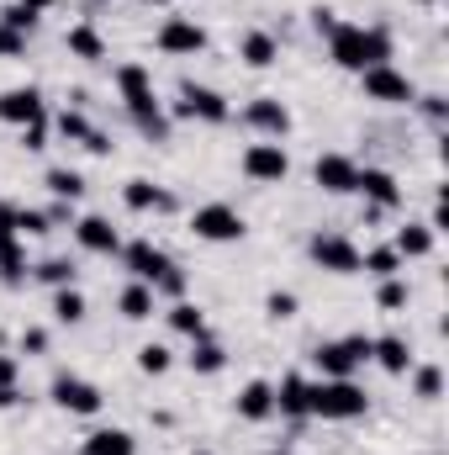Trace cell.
<instances>
[{
    "instance_id": "obj_1",
    "label": "cell",
    "mask_w": 449,
    "mask_h": 455,
    "mask_svg": "<svg viewBox=\"0 0 449 455\" xmlns=\"http://www.w3.org/2000/svg\"><path fill=\"white\" fill-rule=\"evenodd\" d=\"M116 91H122V107L132 116V127H138L148 143H169V112L159 107L154 75H148L143 64H116Z\"/></svg>"
},
{
    "instance_id": "obj_2",
    "label": "cell",
    "mask_w": 449,
    "mask_h": 455,
    "mask_svg": "<svg viewBox=\"0 0 449 455\" xmlns=\"http://www.w3.org/2000/svg\"><path fill=\"white\" fill-rule=\"evenodd\" d=\"M328 59L349 75H365L375 64H391V32L386 27H359V21H338L328 32Z\"/></svg>"
},
{
    "instance_id": "obj_3",
    "label": "cell",
    "mask_w": 449,
    "mask_h": 455,
    "mask_svg": "<svg viewBox=\"0 0 449 455\" xmlns=\"http://www.w3.org/2000/svg\"><path fill=\"white\" fill-rule=\"evenodd\" d=\"M122 265H127V275L132 281H143V286H154V297H185V270L159 249V243H148V238H132V243H122Z\"/></svg>"
},
{
    "instance_id": "obj_4",
    "label": "cell",
    "mask_w": 449,
    "mask_h": 455,
    "mask_svg": "<svg viewBox=\"0 0 449 455\" xmlns=\"http://www.w3.org/2000/svg\"><path fill=\"white\" fill-rule=\"evenodd\" d=\"M370 413V397L365 387H354V376H323L307 387V419H328V424H349V419H365Z\"/></svg>"
},
{
    "instance_id": "obj_5",
    "label": "cell",
    "mask_w": 449,
    "mask_h": 455,
    "mask_svg": "<svg viewBox=\"0 0 449 455\" xmlns=\"http://www.w3.org/2000/svg\"><path fill=\"white\" fill-rule=\"evenodd\" d=\"M169 116H185V122H207V127H223L227 116H232V107H227L223 91L185 80V85H180V101L169 107Z\"/></svg>"
},
{
    "instance_id": "obj_6",
    "label": "cell",
    "mask_w": 449,
    "mask_h": 455,
    "mask_svg": "<svg viewBox=\"0 0 449 455\" xmlns=\"http://www.w3.org/2000/svg\"><path fill=\"white\" fill-rule=\"evenodd\" d=\"M370 360V334H349V339H323L312 349V365L323 376H354Z\"/></svg>"
},
{
    "instance_id": "obj_7",
    "label": "cell",
    "mask_w": 449,
    "mask_h": 455,
    "mask_svg": "<svg viewBox=\"0 0 449 455\" xmlns=\"http://www.w3.org/2000/svg\"><path fill=\"white\" fill-rule=\"evenodd\" d=\"M191 233H196L201 243H238V238L248 233V223H243L238 207H227V202H207V207H196Z\"/></svg>"
},
{
    "instance_id": "obj_8",
    "label": "cell",
    "mask_w": 449,
    "mask_h": 455,
    "mask_svg": "<svg viewBox=\"0 0 449 455\" xmlns=\"http://www.w3.org/2000/svg\"><path fill=\"white\" fill-rule=\"evenodd\" d=\"M359 91H365L370 101H381V107H413V101H418V85H413L402 69H391V64L365 69V75H359Z\"/></svg>"
},
{
    "instance_id": "obj_9",
    "label": "cell",
    "mask_w": 449,
    "mask_h": 455,
    "mask_svg": "<svg viewBox=\"0 0 449 455\" xmlns=\"http://www.w3.org/2000/svg\"><path fill=\"white\" fill-rule=\"evenodd\" d=\"M243 175H248L254 186H280V180L291 175V154H286L275 138L248 143V148H243Z\"/></svg>"
},
{
    "instance_id": "obj_10",
    "label": "cell",
    "mask_w": 449,
    "mask_h": 455,
    "mask_svg": "<svg viewBox=\"0 0 449 455\" xmlns=\"http://www.w3.org/2000/svg\"><path fill=\"white\" fill-rule=\"evenodd\" d=\"M48 397L64 408V413H80V419H96L101 413V387L96 381H85V376H75V371H64V376H53V387H48Z\"/></svg>"
},
{
    "instance_id": "obj_11",
    "label": "cell",
    "mask_w": 449,
    "mask_h": 455,
    "mask_svg": "<svg viewBox=\"0 0 449 455\" xmlns=\"http://www.w3.org/2000/svg\"><path fill=\"white\" fill-rule=\"evenodd\" d=\"M307 254H312V265L328 270V275H359V249H354L343 233H312V238H307Z\"/></svg>"
},
{
    "instance_id": "obj_12",
    "label": "cell",
    "mask_w": 449,
    "mask_h": 455,
    "mask_svg": "<svg viewBox=\"0 0 449 455\" xmlns=\"http://www.w3.org/2000/svg\"><path fill=\"white\" fill-rule=\"evenodd\" d=\"M154 43H159V53H169V59H196V53L207 48V27L191 21V16H169Z\"/></svg>"
},
{
    "instance_id": "obj_13",
    "label": "cell",
    "mask_w": 449,
    "mask_h": 455,
    "mask_svg": "<svg viewBox=\"0 0 449 455\" xmlns=\"http://www.w3.org/2000/svg\"><path fill=\"white\" fill-rule=\"evenodd\" d=\"M354 191L365 196L370 218H381V212H397V207H402V186H397V175H391V170H359V175H354Z\"/></svg>"
},
{
    "instance_id": "obj_14",
    "label": "cell",
    "mask_w": 449,
    "mask_h": 455,
    "mask_svg": "<svg viewBox=\"0 0 449 455\" xmlns=\"http://www.w3.org/2000/svg\"><path fill=\"white\" fill-rule=\"evenodd\" d=\"M0 122H11V127H32V122H48L43 91H37V85H16V91H0Z\"/></svg>"
},
{
    "instance_id": "obj_15",
    "label": "cell",
    "mask_w": 449,
    "mask_h": 455,
    "mask_svg": "<svg viewBox=\"0 0 449 455\" xmlns=\"http://www.w3.org/2000/svg\"><path fill=\"white\" fill-rule=\"evenodd\" d=\"M243 122H248L254 132L275 138V143L291 132V112H286V101H275V96H254V101L243 107Z\"/></svg>"
},
{
    "instance_id": "obj_16",
    "label": "cell",
    "mask_w": 449,
    "mask_h": 455,
    "mask_svg": "<svg viewBox=\"0 0 449 455\" xmlns=\"http://www.w3.org/2000/svg\"><path fill=\"white\" fill-rule=\"evenodd\" d=\"M354 175H359V164H354L349 154H318V164H312V180H318L328 196H349V191H354Z\"/></svg>"
},
{
    "instance_id": "obj_17",
    "label": "cell",
    "mask_w": 449,
    "mask_h": 455,
    "mask_svg": "<svg viewBox=\"0 0 449 455\" xmlns=\"http://www.w3.org/2000/svg\"><path fill=\"white\" fill-rule=\"evenodd\" d=\"M75 243L91 254H122V233L112 228V218H96V212L75 218Z\"/></svg>"
},
{
    "instance_id": "obj_18",
    "label": "cell",
    "mask_w": 449,
    "mask_h": 455,
    "mask_svg": "<svg viewBox=\"0 0 449 455\" xmlns=\"http://www.w3.org/2000/svg\"><path fill=\"white\" fill-rule=\"evenodd\" d=\"M122 202H127L132 212H175V207H180L175 191H164V186H154V180H127V186H122Z\"/></svg>"
},
{
    "instance_id": "obj_19",
    "label": "cell",
    "mask_w": 449,
    "mask_h": 455,
    "mask_svg": "<svg viewBox=\"0 0 449 455\" xmlns=\"http://www.w3.org/2000/svg\"><path fill=\"white\" fill-rule=\"evenodd\" d=\"M370 360L386 376H407L413 371V344L402 339V334H381V339H370Z\"/></svg>"
},
{
    "instance_id": "obj_20",
    "label": "cell",
    "mask_w": 449,
    "mask_h": 455,
    "mask_svg": "<svg viewBox=\"0 0 449 455\" xmlns=\"http://www.w3.org/2000/svg\"><path fill=\"white\" fill-rule=\"evenodd\" d=\"M232 408H238L243 424H264V419H275V387H270V381H248Z\"/></svg>"
},
{
    "instance_id": "obj_21",
    "label": "cell",
    "mask_w": 449,
    "mask_h": 455,
    "mask_svg": "<svg viewBox=\"0 0 449 455\" xmlns=\"http://www.w3.org/2000/svg\"><path fill=\"white\" fill-rule=\"evenodd\" d=\"M238 59H243L248 69H270V64L280 59V43H275V32H264V27L243 32V43H238Z\"/></svg>"
},
{
    "instance_id": "obj_22",
    "label": "cell",
    "mask_w": 449,
    "mask_h": 455,
    "mask_svg": "<svg viewBox=\"0 0 449 455\" xmlns=\"http://www.w3.org/2000/svg\"><path fill=\"white\" fill-rule=\"evenodd\" d=\"M434 238H439V233L429 223H402L397 238H391V249H397L402 259H429V254H434Z\"/></svg>"
},
{
    "instance_id": "obj_23",
    "label": "cell",
    "mask_w": 449,
    "mask_h": 455,
    "mask_svg": "<svg viewBox=\"0 0 449 455\" xmlns=\"http://www.w3.org/2000/svg\"><path fill=\"white\" fill-rule=\"evenodd\" d=\"M64 48L80 59V64H101L106 59V37L91 27V21H80V27H69V37H64Z\"/></svg>"
},
{
    "instance_id": "obj_24",
    "label": "cell",
    "mask_w": 449,
    "mask_h": 455,
    "mask_svg": "<svg viewBox=\"0 0 449 455\" xmlns=\"http://www.w3.org/2000/svg\"><path fill=\"white\" fill-rule=\"evenodd\" d=\"M307 387H312V381L291 371V376L275 387V413H280V419H307Z\"/></svg>"
},
{
    "instance_id": "obj_25",
    "label": "cell",
    "mask_w": 449,
    "mask_h": 455,
    "mask_svg": "<svg viewBox=\"0 0 449 455\" xmlns=\"http://www.w3.org/2000/svg\"><path fill=\"white\" fill-rule=\"evenodd\" d=\"M80 455H138V440L127 429H96V435H85Z\"/></svg>"
},
{
    "instance_id": "obj_26",
    "label": "cell",
    "mask_w": 449,
    "mask_h": 455,
    "mask_svg": "<svg viewBox=\"0 0 449 455\" xmlns=\"http://www.w3.org/2000/svg\"><path fill=\"white\" fill-rule=\"evenodd\" d=\"M116 313H122L127 323H143V318H154V286H143V281L122 286V297H116Z\"/></svg>"
},
{
    "instance_id": "obj_27",
    "label": "cell",
    "mask_w": 449,
    "mask_h": 455,
    "mask_svg": "<svg viewBox=\"0 0 449 455\" xmlns=\"http://www.w3.org/2000/svg\"><path fill=\"white\" fill-rule=\"evenodd\" d=\"M32 281H43V286L64 291V286H75V281H80V265H75V259H64V254H53V259L32 265Z\"/></svg>"
},
{
    "instance_id": "obj_28",
    "label": "cell",
    "mask_w": 449,
    "mask_h": 455,
    "mask_svg": "<svg viewBox=\"0 0 449 455\" xmlns=\"http://www.w3.org/2000/svg\"><path fill=\"white\" fill-rule=\"evenodd\" d=\"M169 329H175V334H185L191 344L207 339V313H201L196 302H185V297H180V302L169 307Z\"/></svg>"
},
{
    "instance_id": "obj_29",
    "label": "cell",
    "mask_w": 449,
    "mask_h": 455,
    "mask_svg": "<svg viewBox=\"0 0 449 455\" xmlns=\"http://www.w3.org/2000/svg\"><path fill=\"white\" fill-rule=\"evenodd\" d=\"M185 360H191V371H196V376H217V371L227 365V349L207 334V339L191 344V355H185Z\"/></svg>"
},
{
    "instance_id": "obj_30",
    "label": "cell",
    "mask_w": 449,
    "mask_h": 455,
    "mask_svg": "<svg viewBox=\"0 0 449 455\" xmlns=\"http://www.w3.org/2000/svg\"><path fill=\"white\" fill-rule=\"evenodd\" d=\"M43 186H48L59 202H80V196H85V175H80V170H64V164H53V170L43 175Z\"/></svg>"
},
{
    "instance_id": "obj_31",
    "label": "cell",
    "mask_w": 449,
    "mask_h": 455,
    "mask_svg": "<svg viewBox=\"0 0 449 455\" xmlns=\"http://www.w3.org/2000/svg\"><path fill=\"white\" fill-rule=\"evenodd\" d=\"M402 265H407V259H402L391 243H381V249H365V254H359V270H370L375 281H386V275H402Z\"/></svg>"
},
{
    "instance_id": "obj_32",
    "label": "cell",
    "mask_w": 449,
    "mask_h": 455,
    "mask_svg": "<svg viewBox=\"0 0 449 455\" xmlns=\"http://www.w3.org/2000/svg\"><path fill=\"white\" fill-rule=\"evenodd\" d=\"M85 313H91V302H85V291L80 286H64V291H53V318L59 323H85Z\"/></svg>"
},
{
    "instance_id": "obj_33",
    "label": "cell",
    "mask_w": 449,
    "mask_h": 455,
    "mask_svg": "<svg viewBox=\"0 0 449 455\" xmlns=\"http://www.w3.org/2000/svg\"><path fill=\"white\" fill-rule=\"evenodd\" d=\"M32 275V265H27V254H21V238H5L0 243V281L5 286H21Z\"/></svg>"
},
{
    "instance_id": "obj_34",
    "label": "cell",
    "mask_w": 449,
    "mask_h": 455,
    "mask_svg": "<svg viewBox=\"0 0 449 455\" xmlns=\"http://www.w3.org/2000/svg\"><path fill=\"white\" fill-rule=\"evenodd\" d=\"M53 127H59L64 143H85L91 138V122H85V112H75V107H64V112L53 116Z\"/></svg>"
},
{
    "instance_id": "obj_35",
    "label": "cell",
    "mask_w": 449,
    "mask_h": 455,
    "mask_svg": "<svg viewBox=\"0 0 449 455\" xmlns=\"http://www.w3.org/2000/svg\"><path fill=\"white\" fill-rule=\"evenodd\" d=\"M169 365H175L169 344H143V349H138V371H143V376H164Z\"/></svg>"
},
{
    "instance_id": "obj_36",
    "label": "cell",
    "mask_w": 449,
    "mask_h": 455,
    "mask_svg": "<svg viewBox=\"0 0 449 455\" xmlns=\"http://www.w3.org/2000/svg\"><path fill=\"white\" fill-rule=\"evenodd\" d=\"M407 297H413V291H407V281H402V275H386V281H381V291H375V302H381L386 313H402V307H407Z\"/></svg>"
},
{
    "instance_id": "obj_37",
    "label": "cell",
    "mask_w": 449,
    "mask_h": 455,
    "mask_svg": "<svg viewBox=\"0 0 449 455\" xmlns=\"http://www.w3.org/2000/svg\"><path fill=\"white\" fill-rule=\"evenodd\" d=\"M43 233H53L48 212H37V207H16V238H43Z\"/></svg>"
},
{
    "instance_id": "obj_38",
    "label": "cell",
    "mask_w": 449,
    "mask_h": 455,
    "mask_svg": "<svg viewBox=\"0 0 449 455\" xmlns=\"http://www.w3.org/2000/svg\"><path fill=\"white\" fill-rule=\"evenodd\" d=\"M413 387H418V397H423V403H434V397L445 392V371H439V365H418Z\"/></svg>"
},
{
    "instance_id": "obj_39",
    "label": "cell",
    "mask_w": 449,
    "mask_h": 455,
    "mask_svg": "<svg viewBox=\"0 0 449 455\" xmlns=\"http://www.w3.org/2000/svg\"><path fill=\"white\" fill-rule=\"evenodd\" d=\"M296 307H302V302H296V291H270V297H264V313H270L275 323L296 318Z\"/></svg>"
},
{
    "instance_id": "obj_40",
    "label": "cell",
    "mask_w": 449,
    "mask_h": 455,
    "mask_svg": "<svg viewBox=\"0 0 449 455\" xmlns=\"http://www.w3.org/2000/svg\"><path fill=\"white\" fill-rule=\"evenodd\" d=\"M0 27H11V32H21V37H32V27H37V16H32L27 5H16V0H11V5L0 11Z\"/></svg>"
},
{
    "instance_id": "obj_41",
    "label": "cell",
    "mask_w": 449,
    "mask_h": 455,
    "mask_svg": "<svg viewBox=\"0 0 449 455\" xmlns=\"http://www.w3.org/2000/svg\"><path fill=\"white\" fill-rule=\"evenodd\" d=\"M21 148H27V154H43V148H48V122L21 127Z\"/></svg>"
},
{
    "instance_id": "obj_42",
    "label": "cell",
    "mask_w": 449,
    "mask_h": 455,
    "mask_svg": "<svg viewBox=\"0 0 449 455\" xmlns=\"http://www.w3.org/2000/svg\"><path fill=\"white\" fill-rule=\"evenodd\" d=\"M413 107H418V112L429 116V122H434V127H439V122H445V116H449V101H445V96H418V101H413Z\"/></svg>"
},
{
    "instance_id": "obj_43",
    "label": "cell",
    "mask_w": 449,
    "mask_h": 455,
    "mask_svg": "<svg viewBox=\"0 0 449 455\" xmlns=\"http://www.w3.org/2000/svg\"><path fill=\"white\" fill-rule=\"evenodd\" d=\"M21 53H27V37L11 32V27H0V59H21Z\"/></svg>"
},
{
    "instance_id": "obj_44",
    "label": "cell",
    "mask_w": 449,
    "mask_h": 455,
    "mask_svg": "<svg viewBox=\"0 0 449 455\" xmlns=\"http://www.w3.org/2000/svg\"><path fill=\"white\" fill-rule=\"evenodd\" d=\"M80 148H85V154H96V159H106V154H112V138H106L101 127H91V138H85Z\"/></svg>"
},
{
    "instance_id": "obj_45",
    "label": "cell",
    "mask_w": 449,
    "mask_h": 455,
    "mask_svg": "<svg viewBox=\"0 0 449 455\" xmlns=\"http://www.w3.org/2000/svg\"><path fill=\"white\" fill-rule=\"evenodd\" d=\"M43 349H48V334L43 329H27L21 334V355H43Z\"/></svg>"
},
{
    "instance_id": "obj_46",
    "label": "cell",
    "mask_w": 449,
    "mask_h": 455,
    "mask_svg": "<svg viewBox=\"0 0 449 455\" xmlns=\"http://www.w3.org/2000/svg\"><path fill=\"white\" fill-rule=\"evenodd\" d=\"M16 376H21V360L16 355H0V387H16Z\"/></svg>"
},
{
    "instance_id": "obj_47",
    "label": "cell",
    "mask_w": 449,
    "mask_h": 455,
    "mask_svg": "<svg viewBox=\"0 0 449 455\" xmlns=\"http://www.w3.org/2000/svg\"><path fill=\"white\" fill-rule=\"evenodd\" d=\"M312 27H318V32L328 37V32L338 27V11H328V5H318V11H312Z\"/></svg>"
},
{
    "instance_id": "obj_48",
    "label": "cell",
    "mask_w": 449,
    "mask_h": 455,
    "mask_svg": "<svg viewBox=\"0 0 449 455\" xmlns=\"http://www.w3.org/2000/svg\"><path fill=\"white\" fill-rule=\"evenodd\" d=\"M5 238H16V207L11 202H0V243Z\"/></svg>"
},
{
    "instance_id": "obj_49",
    "label": "cell",
    "mask_w": 449,
    "mask_h": 455,
    "mask_svg": "<svg viewBox=\"0 0 449 455\" xmlns=\"http://www.w3.org/2000/svg\"><path fill=\"white\" fill-rule=\"evenodd\" d=\"M16 403H21V392L16 387H0V408H16Z\"/></svg>"
},
{
    "instance_id": "obj_50",
    "label": "cell",
    "mask_w": 449,
    "mask_h": 455,
    "mask_svg": "<svg viewBox=\"0 0 449 455\" xmlns=\"http://www.w3.org/2000/svg\"><path fill=\"white\" fill-rule=\"evenodd\" d=\"M16 5H27V11H32V16H43V11H48V5H53V0H16Z\"/></svg>"
},
{
    "instance_id": "obj_51",
    "label": "cell",
    "mask_w": 449,
    "mask_h": 455,
    "mask_svg": "<svg viewBox=\"0 0 449 455\" xmlns=\"http://www.w3.org/2000/svg\"><path fill=\"white\" fill-rule=\"evenodd\" d=\"M143 5H169V0H143Z\"/></svg>"
},
{
    "instance_id": "obj_52",
    "label": "cell",
    "mask_w": 449,
    "mask_h": 455,
    "mask_svg": "<svg viewBox=\"0 0 449 455\" xmlns=\"http://www.w3.org/2000/svg\"><path fill=\"white\" fill-rule=\"evenodd\" d=\"M264 455H291V451H264Z\"/></svg>"
},
{
    "instance_id": "obj_53",
    "label": "cell",
    "mask_w": 449,
    "mask_h": 455,
    "mask_svg": "<svg viewBox=\"0 0 449 455\" xmlns=\"http://www.w3.org/2000/svg\"><path fill=\"white\" fill-rule=\"evenodd\" d=\"M196 455H212V451H196Z\"/></svg>"
}]
</instances>
